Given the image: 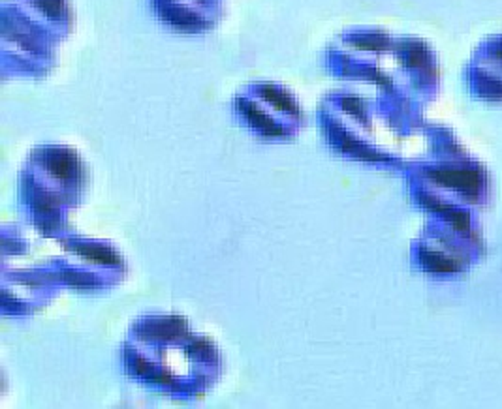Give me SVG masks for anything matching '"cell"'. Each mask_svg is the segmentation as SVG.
<instances>
[{"mask_svg":"<svg viewBox=\"0 0 502 409\" xmlns=\"http://www.w3.org/2000/svg\"><path fill=\"white\" fill-rule=\"evenodd\" d=\"M147 331H149V334H152V336L171 340V338L181 336L182 332H185V321L179 318L162 319V321H157V323L147 325Z\"/></svg>","mask_w":502,"mask_h":409,"instance_id":"cell-1","label":"cell"},{"mask_svg":"<svg viewBox=\"0 0 502 409\" xmlns=\"http://www.w3.org/2000/svg\"><path fill=\"white\" fill-rule=\"evenodd\" d=\"M48 169L49 173L55 174L57 179H70L73 177V171H76V160H73L70 154H64V152H55L48 158Z\"/></svg>","mask_w":502,"mask_h":409,"instance_id":"cell-2","label":"cell"},{"mask_svg":"<svg viewBox=\"0 0 502 409\" xmlns=\"http://www.w3.org/2000/svg\"><path fill=\"white\" fill-rule=\"evenodd\" d=\"M149 362L143 361V359H136V372L138 373H149Z\"/></svg>","mask_w":502,"mask_h":409,"instance_id":"cell-5","label":"cell"},{"mask_svg":"<svg viewBox=\"0 0 502 409\" xmlns=\"http://www.w3.org/2000/svg\"><path fill=\"white\" fill-rule=\"evenodd\" d=\"M78 253H81L83 258L91 259V261H96V263H103V265H119L121 259L115 252H111L108 248L102 246H78L76 248Z\"/></svg>","mask_w":502,"mask_h":409,"instance_id":"cell-3","label":"cell"},{"mask_svg":"<svg viewBox=\"0 0 502 409\" xmlns=\"http://www.w3.org/2000/svg\"><path fill=\"white\" fill-rule=\"evenodd\" d=\"M264 92H266V98H269V100H273V102L277 103L278 107H282V109H288V111H292V113H297V109L296 105L288 100L286 96H282V94H278L277 91H273V89H264Z\"/></svg>","mask_w":502,"mask_h":409,"instance_id":"cell-4","label":"cell"}]
</instances>
